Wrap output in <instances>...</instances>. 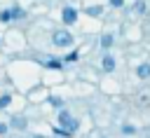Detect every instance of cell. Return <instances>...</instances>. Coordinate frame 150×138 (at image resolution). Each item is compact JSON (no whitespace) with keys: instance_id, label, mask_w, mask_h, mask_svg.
<instances>
[{"instance_id":"obj_1","label":"cell","mask_w":150,"mask_h":138,"mask_svg":"<svg viewBox=\"0 0 150 138\" xmlns=\"http://www.w3.org/2000/svg\"><path fill=\"white\" fill-rule=\"evenodd\" d=\"M52 40H54L56 47H68V44H73V35H70L68 30H54Z\"/></svg>"},{"instance_id":"obj_2","label":"cell","mask_w":150,"mask_h":138,"mask_svg":"<svg viewBox=\"0 0 150 138\" xmlns=\"http://www.w3.org/2000/svg\"><path fill=\"white\" fill-rule=\"evenodd\" d=\"M61 19H63V23H68V26H70V23H75V21H77V9H75V7H70V5H66V7H63V12H61Z\"/></svg>"},{"instance_id":"obj_3","label":"cell","mask_w":150,"mask_h":138,"mask_svg":"<svg viewBox=\"0 0 150 138\" xmlns=\"http://www.w3.org/2000/svg\"><path fill=\"white\" fill-rule=\"evenodd\" d=\"M115 65H117V63H115V56H112V54H105V56L101 58V68H103L105 73H112Z\"/></svg>"},{"instance_id":"obj_4","label":"cell","mask_w":150,"mask_h":138,"mask_svg":"<svg viewBox=\"0 0 150 138\" xmlns=\"http://www.w3.org/2000/svg\"><path fill=\"white\" fill-rule=\"evenodd\" d=\"M59 122H61V124H66V126H68L70 131H75V129H77V122H75V119H73V117H70V115H68L66 110H63V112L59 115Z\"/></svg>"},{"instance_id":"obj_5","label":"cell","mask_w":150,"mask_h":138,"mask_svg":"<svg viewBox=\"0 0 150 138\" xmlns=\"http://www.w3.org/2000/svg\"><path fill=\"white\" fill-rule=\"evenodd\" d=\"M136 75H138L141 80H148V77H150V63H141V65L136 68Z\"/></svg>"},{"instance_id":"obj_6","label":"cell","mask_w":150,"mask_h":138,"mask_svg":"<svg viewBox=\"0 0 150 138\" xmlns=\"http://www.w3.org/2000/svg\"><path fill=\"white\" fill-rule=\"evenodd\" d=\"M112 42H115V40H112V35H110V33H105V35L101 37V47H103V49H110V47H112Z\"/></svg>"},{"instance_id":"obj_7","label":"cell","mask_w":150,"mask_h":138,"mask_svg":"<svg viewBox=\"0 0 150 138\" xmlns=\"http://www.w3.org/2000/svg\"><path fill=\"white\" fill-rule=\"evenodd\" d=\"M45 65H47V68H56V70H59V68L63 65V61H59V58H47V61H45Z\"/></svg>"},{"instance_id":"obj_8","label":"cell","mask_w":150,"mask_h":138,"mask_svg":"<svg viewBox=\"0 0 150 138\" xmlns=\"http://www.w3.org/2000/svg\"><path fill=\"white\" fill-rule=\"evenodd\" d=\"M12 126L14 129H26V119L23 117H12Z\"/></svg>"},{"instance_id":"obj_9","label":"cell","mask_w":150,"mask_h":138,"mask_svg":"<svg viewBox=\"0 0 150 138\" xmlns=\"http://www.w3.org/2000/svg\"><path fill=\"white\" fill-rule=\"evenodd\" d=\"M101 12H103V7H98V5H94V7H87V14H89V16H98Z\"/></svg>"},{"instance_id":"obj_10","label":"cell","mask_w":150,"mask_h":138,"mask_svg":"<svg viewBox=\"0 0 150 138\" xmlns=\"http://www.w3.org/2000/svg\"><path fill=\"white\" fill-rule=\"evenodd\" d=\"M9 103H12V96H9V94H2V96H0V108H7Z\"/></svg>"},{"instance_id":"obj_11","label":"cell","mask_w":150,"mask_h":138,"mask_svg":"<svg viewBox=\"0 0 150 138\" xmlns=\"http://www.w3.org/2000/svg\"><path fill=\"white\" fill-rule=\"evenodd\" d=\"M9 19H12V12H9V9H2V12H0V21H2V23H7Z\"/></svg>"},{"instance_id":"obj_12","label":"cell","mask_w":150,"mask_h":138,"mask_svg":"<svg viewBox=\"0 0 150 138\" xmlns=\"http://www.w3.org/2000/svg\"><path fill=\"white\" fill-rule=\"evenodd\" d=\"M9 12H12V19H14V16H19V19H21V16H23V14H26V12H23V9H21V7H12V9H9Z\"/></svg>"},{"instance_id":"obj_13","label":"cell","mask_w":150,"mask_h":138,"mask_svg":"<svg viewBox=\"0 0 150 138\" xmlns=\"http://www.w3.org/2000/svg\"><path fill=\"white\" fill-rule=\"evenodd\" d=\"M63 61H66V63H75V61H77V51H70V54H68Z\"/></svg>"},{"instance_id":"obj_14","label":"cell","mask_w":150,"mask_h":138,"mask_svg":"<svg viewBox=\"0 0 150 138\" xmlns=\"http://www.w3.org/2000/svg\"><path fill=\"white\" fill-rule=\"evenodd\" d=\"M49 103H52L54 108H61V105H63V101H61V98H56V96H49Z\"/></svg>"},{"instance_id":"obj_15","label":"cell","mask_w":150,"mask_h":138,"mask_svg":"<svg viewBox=\"0 0 150 138\" xmlns=\"http://www.w3.org/2000/svg\"><path fill=\"white\" fill-rule=\"evenodd\" d=\"M134 9H136V12H138V14H143V12H145V2H143V0H138V2H136V7H134Z\"/></svg>"},{"instance_id":"obj_16","label":"cell","mask_w":150,"mask_h":138,"mask_svg":"<svg viewBox=\"0 0 150 138\" xmlns=\"http://www.w3.org/2000/svg\"><path fill=\"white\" fill-rule=\"evenodd\" d=\"M54 133H56V136H61V138H66V136H68V131H63V129H56V126H54Z\"/></svg>"},{"instance_id":"obj_17","label":"cell","mask_w":150,"mask_h":138,"mask_svg":"<svg viewBox=\"0 0 150 138\" xmlns=\"http://www.w3.org/2000/svg\"><path fill=\"white\" fill-rule=\"evenodd\" d=\"M108 2H110L112 7H122V5H124V0H108Z\"/></svg>"},{"instance_id":"obj_18","label":"cell","mask_w":150,"mask_h":138,"mask_svg":"<svg viewBox=\"0 0 150 138\" xmlns=\"http://www.w3.org/2000/svg\"><path fill=\"white\" fill-rule=\"evenodd\" d=\"M122 131H124V133H134V131H136V129H134V126H129V124H127V126H122Z\"/></svg>"},{"instance_id":"obj_19","label":"cell","mask_w":150,"mask_h":138,"mask_svg":"<svg viewBox=\"0 0 150 138\" xmlns=\"http://www.w3.org/2000/svg\"><path fill=\"white\" fill-rule=\"evenodd\" d=\"M2 133H7V124H2V122H0V136H2Z\"/></svg>"},{"instance_id":"obj_20","label":"cell","mask_w":150,"mask_h":138,"mask_svg":"<svg viewBox=\"0 0 150 138\" xmlns=\"http://www.w3.org/2000/svg\"><path fill=\"white\" fill-rule=\"evenodd\" d=\"M33 138H45V136H33Z\"/></svg>"}]
</instances>
